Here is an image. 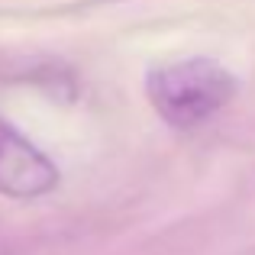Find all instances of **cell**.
Segmentation results:
<instances>
[{"mask_svg":"<svg viewBox=\"0 0 255 255\" xmlns=\"http://www.w3.org/2000/svg\"><path fill=\"white\" fill-rule=\"evenodd\" d=\"M58 181V165L0 117V194L10 200H36L55 191Z\"/></svg>","mask_w":255,"mask_h":255,"instance_id":"2","label":"cell"},{"mask_svg":"<svg viewBox=\"0 0 255 255\" xmlns=\"http://www.w3.org/2000/svg\"><path fill=\"white\" fill-rule=\"evenodd\" d=\"M239 81L223 62L187 55L158 62L145 71V97L171 129H197L233 104Z\"/></svg>","mask_w":255,"mask_h":255,"instance_id":"1","label":"cell"}]
</instances>
